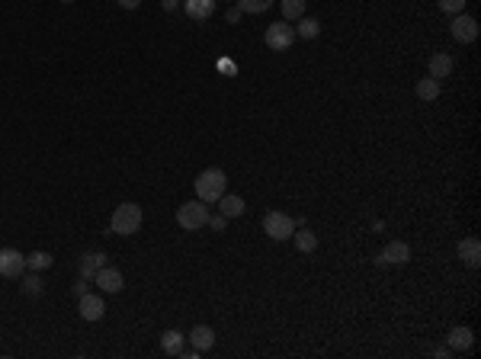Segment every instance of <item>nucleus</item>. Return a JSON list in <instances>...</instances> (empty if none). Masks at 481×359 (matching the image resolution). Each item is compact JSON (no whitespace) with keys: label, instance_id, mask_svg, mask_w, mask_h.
Wrapping results in <instances>:
<instances>
[{"label":"nucleus","instance_id":"obj_1","mask_svg":"<svg viewBox=\"0 0 481 359\" xmlns=\"http://www.w3.org/2000/svg\"><path fill=\"white\" fill-rule=\"evenodd\" d=\"M225 193H228V176H225V170L209 167V170H203V174L196 176V199H203L205 205L218 203Z\"/></svg>","mask_w":481,"mask_h":359},{"label":"nucleus","instance_id":"obj_2","mask_svg":"<svg viewBox=\"0 0 481 359\" xmlns=\"http://www.w3.org/2000/svg\"><path fill=\"white\" fill-rule=\"evenodd\" d=\"M141 218H145L141 205L122 203V205H116V212H112L110 231L112 234H135V231H141Z\"/></svg>","mask_w":481,"mask_h":359},{"label":"nucleus","instance_id":"obj_3","mask_svg":"<svg viewBox=\"0 0 481 359\" xmlns=\"http://www.w3.org/2000/svg\"><path fill=\"white\" fill-rule=\"evenodd\" d=\"M176 221H180V228L183 231H199L205 228V221H209V205L203 199H193V203H183L176 209Z\"/></svg>","mask_w":481,"mask_h":359},{"label":"nucleus","instance_id":"obj_4","mask_svg":"<svg viewBox=\"0 0 481 359\" xmlns=\"http://www.w3.org/2000/svg\"><path fill=\"white\" fill-rule=\"evenodd\" d=\"M263 42H267L269 52H289V48H292V42H296V26H292V23H286V19H279V23L267 26V32H263Z\"/></svg>","mask_w":481,"mask_h":359},{"label":"nucleus","instance_id":"obj_5","mask_svg":"<svg viewBox=\"0 0 481 359\" xmlns=\"http://www.w3.org/2000/svg\"><path fill=\"white\" fill-rule=\"evenodd\" d=\"M263 231L269 240H289L296 231V218L286 212H267L263 215Z\"/></svg>","mask_w":481,"mask_h":359},{"label":"nucleus","instance_id":"obj_6","mask_svg":"<svg viewBox=\"0 0 481 359\" xmlns=\"http://www.w3.org/2000/svg\"><path fill=\"white\" fill-rule=\"evenodd\" d=\"M449 32H453V39L459 42V45H472L475 39H478V19L469 17V13H456L453 23H449Z\"/></svg>","mask_w":481,"mask_h":359},{"label":"nucleus","instance_id":"obj_7","mask_svg":"<svg viewBox=\"0 0 481 359\" xmlns=\"http://www.w3.org/2000/svg\"><path fill=\"white\" fill-rule=\"evenodd\" d=\"M26 273V254L17 247H0V276L3 279H23Z\"/></svg>","mask_w":481,"mask_h":359},{"label":"nucleus","instance_id":"obj_8","mask_svg":"<svg viewBox=\"0 0 481 359\" xmlns=\"http://www.w3.org/2000/svg\"><path fill=\"white\" fill-rule=\"evenodd\" d=\"M93 286L100 289L103 295H116V292H122V286H125V276H122L116 267H110V263H106L103 269H96V276H93Z\"/></svg>","mask_w":481,"mask_h":359},{"label":"nucleus","instance_id":"obj_9","mask_svg":"<svg viewBox=\"0 0 481 359\" xmlns=\"http://www.w3.org/2000/svg\"><path fill=\"white\" fill-rule=\"evenodd\" d=\"M77 314H81L83 321H103V314H106V302H103V295L83 292L81 298H77Z\"/></svg>","mask_w":481,"mask_h":359},{"label":"nucleus","instance_id":"obj_10","mask_svg":"<svg viewBox=\"0 0 481 359\" xmlns=\"http://www.w3.org/2000/svg\"><path fill=\"white\" fill-rule=\"evenodd\" d=\"M186 343H190L196 353H209L215 347V331L209 324H199V327H193V331L186 334Z\"/></svg>","mask_w":481,"mask_h":359},{"label":"nucleus","instance_id":"obj_11","mask_svg":"<svg viewBox=\"0 0 481 359\" xmlns=\"http://www.w3.org/2000/svg\"><path fill=\"white\" fill-rule=\"evenodd\" d=\"M411 260V247H407L405 240H391V244H385V250H382L379 263H389V267H401V263H407Z\"/></svg>","mask_w":481,"mask_h":359},{"label":"nucleus","instance_id":"obj_12","mask_svg":"<svg viewBox=\"0 0 481 359\" xmlns=\"http://www.w3.org/2000/svg\"><path fill=\"white\" fill-rule=\"evenodd\" d=\"M103 267H106V254H103V250H90V254H83V257H81V279L93 283L96 269H103Z\"/></svg>","mask_w":481,"mask_h":359},{"label":"nucleus","instance_id":"obj_13","mask_svg":"<svg viewBox=\"0 0 481 359\" xmlns=\"http://www.w3.org/2000/svg\"><path fill=\"white\" fill-rule=\"evenodd\" d=\"M183 350H186V334H180V331L161 334V353H164V356H180Z\"/></svg>","mask_w":481,"mask_h":359},{"label":"nucleus","instance_id":"obj_14","mask_svg":"<svg viewBox=\"0 0 481 359\" xmlns=\"http://www.w3.org/2000/svg\"><path fill=\"white\" fill-rule=\"evenodd\" d=\"M459 257H462L465 267H478L481 263V240L478 238H462L459 240Z\"/></svg>","mask_w":481,"mask_h":359},{"label":"nucleus","instance_id":"obj_15","mask_svg":"<svg viewBox=\"0 0 481 359\" xmlns=\"http://www.w3.org/2000/svg\"><path fill=\"white\" fill-rule=\"evenodd\" d=\"M446 343H449V350H472L475 334L469 327H453V331L446 334Z\"/></svg>","mask_w":481,"mask_h":359},{"label":"nucleus","instance_id":"obj_16","mask_svg":"<svg viewBox=\"0 0 481 359\" xmlns=\"http://www.w3.org/2000/svg\"><path fill=\"white\" fill-rule=\"evenodd\" d=\"M292 240H296L298 254H315V250H318V234H315V231H308L305 225L292 231Z\"/></svg>","mask_w":481,"mask_h":359},{"label":"nucleus","instance_id":"obj_17","mask_svg":"<svg viewBox=\"0 0 481 359\" xmlns=\"http://www.w3.org/2000/svg\"><path fill=\"white\" fill-rule=\"evenodd\" d=\"M414 93L420 103H436V96H440V81H436V77H420V81L414 83Z\"/></svg>","mask_w":481,"mask_h":359},{"label":"nucleus","instance_id":"obj_18","mask_svg":"<svg viewBox=\"0 0 481 359\" xmlns=\"http://www.w3.org/2000/svg\"><path fill=\"white\" fill-rule=\"evenodd\" d=\"M183 10L190 19H209L215 13V0H183Z\"/></svg>","mask_w":481,"mask_h":359},{"label":"nucleus","instance_id":"obj_19","mask_svg":"<svg viewBox=\"0 0 481 359\" xmlns=\"http://www.w3.org/2000/svg\"><path fill=\"white\" fill-rule=\"evenodd\" d=\"M456 68V61L446 52H436L433 58H430V77H436V81H443V77H449Z\"/></svg>","mask_w":481,"mask_h":359},{"label":"nucleus","instance_id":"obj_20","mask_svg":"<svg viewBox=\"0 0 481 359\" xmlns=\"http://www.w3.org/2000/svg\"><path fill=\"white\" fill-rule=\"evenodd\" d=\"M218 212H222L225 218H240V215H244V199L234 193H225L222 199H218Z\"/></svg>","mask_w":481,"mask_h":359},{"label":"nucleus","instance_id":"obj_21","mask_svg":"<svg viewBox=\"0 0 481 359\" xmlns=\"http://www.w3.org/2000/svg\"><path fill=\"white\" fill-rule=\"evenodd\" d=\"M298 26H296V39H318L321 36V23H318L315 17H302V19H296Z\"/></svg>","mask_w":481,"mask_h":359},{"label":"nucleus","instance_id":"obj_22","mask_svg":"<svg viewBox=\"0 0 481 359\" xmlns=\"http://www.w3.org/2000/svg\"><path fill=\"white\" fill-rule=\"evenodd\" d=\"M302 17H305V0H283V19L286 23H296Z\"/></svg>","mask_w":481,"mask_h":359},{"label":"nucleus","instance_id":"obj_23","mask_svg":"<svg viewBox=\"0 0 481 359\" xmlns=\"http://www.w3.org/2000/svg\"><path fill=\"white\" fill-rule=\"evenodd\" d=\"M52 267V254H45V250H36V254H29L26 257V269H48Z\"/></svg>","mask_w":481,"mask_h":359},{"label":"nucleus","instance_id":"obj_24","mask_svg":"<svg viewBox=\"0 0 481 359\" xmlns=\"http://www.w3.org/2000/svg\"><path fill=\"white\" fill-rule=\"evenodd\" d=\"M240 13H267L273 7V0H238Z\"/></svg>","mask_w":481,"mask_h":359},{"label":"nucleus","instance_id":"obj_25","mask_svg":"<svg viewBox=\"0 0 481 359\" xmlns=\"http://www.w3.org/2000/svg\"><path fill=\"white\" fill-rule=\"evenodd\" d=\"M23 295H32V298H36V295H42V279H39L36 273L23 279Z\"/></svg>","mask_w":481,"mask_h":359},{"label":"nucleus","instance_id":"obj_26","mask_svg":"<svg viewBox=\"0 0 481 359\" xmlns=\"http://www.w3.org/2000/svg\"><path fill=\"white\" fill-rule=\"evenodd\" d=\"M436 3H440V10L449 13V17H456V13H462L465 10V0H436Z\"/></svg>","mask_w":481,"mask_h":359},{"label":"nucleus","instance_id":"obj_27","mask_svg":"<svg viewBox=\"0 0 481 359\" xmlns=\"http://www.w3.org/2000/svg\"><path fill=\"white\" fill-rule=\"evenodd\" d=\"M205 225H209V228H212V231H225V225H228V218H225L222 212H218V215H212V212H209V221H205Z\"/></svg>","mask_w":481,"mask_h":359},{"label":"nucleus","instance_id":"obj_28","mask_svg":"<svg viewBox=\"0 0 481 359\" xmlns=\"http://www.w3.org/2000/svg\"><path fill=\"white\" fill-rule=\"evenodd\" d=\"M240 17H244V13H240V7H232V10H228V17H225V19H228V23H232V26H234V23H240Z\"/></svg>","mask_w":481,"mask_h":359},{"label":"nucleus","instance_id":"obj_29","mask_svg":"<svg viewBox=\"0 0 481 359\" xmlns=\"http://www.w3.org/2000/svg\"><path fill=\"white\" fill-rule=\"evenodd\" d=\"M122 10H139L141 7V0H116Z\"/></svg>","mask_w":481,"mask_h":359},{"label":"nucleus","instance_id":"obj_30","mask_svg":"<svg viewBox=\"0 0 481 359\" xmlns=\"http://www.w3.org/2000/svg\"><path fill=\"white\" fill-rule=\"evenodd\" d=\"M83 292H87V279H77V283H74V295L81 298Z\"/></svg>","mask_w":481,"mask_h":359},{"label":"nucleus","instance_id":"obj_31","mask_svg":"<svg viewBox=\"0 0 481 359\" xmlns=\"http://www.w3.org/2000/svg\"><path fill=\"white\" fill-rule=\"evenodd\" d=\"M161 3H164V10H176V7H180V0H161Z\"/></svg>","mask_w":481,"mask_h":359},{"label":"nucleus","instance_id":"obj_32","mask_svg":"<svg viewBox=\"0 0 481 359\" xmlns=\"http://www.w3.org/2000/svg\"><path fill=\"white\" fill-rule=\"evenodd\" d=\"M61 3H74V0H61Z\"/></svg>","mask_w":481,"mask_h":359}]
</instances>
